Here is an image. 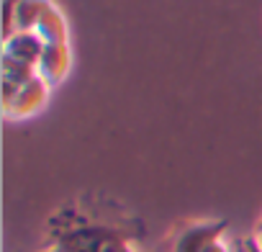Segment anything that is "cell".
I'll return each instance as SVG.
<instances>
[{"label": "cell", "mask_w": 262, "mask_h": 252, "mask_svg": "<svg viewBox=\"0 0 262 252\" xmlns=\"http://www.w3.org/2000/svg\"><path fill=\"white\" fill-rule=\"evenodd\" d=\"M226 229H229L226 219L190 221L175 234V239L170 244V252H206L213 242L226 237Z\"/></svg>", "instance_id": "obj_1"}, {"label": "cell", "mask_w": 262, "mask_h": 252, "mask_svg": "<svg viewBox=\"0 0 262 252\" xmlns=\"http://www.w3.org/2000/svg\"><path fill=\"white\" fill-rule=\"evenodd\" d=\"M118 232L111 226H100V224H82L75 229H64L57 239H54V249L57 252H105V247L111 244V239Z\"/></svg>", "instance_id": "obj_2"}, {"label": "cell", "mask_w": 262, "mask_h": 252, "mask_svg": "<svg viewBox=\"0 0 262 252\" xmlns=\"http://www.w3.org/2000/svg\"><path fill=\"white\" fill-rule=\"evenodd\" d=\"M49 90H52V85L36 75L31 82L21 85L18 93L3 106L6 118H11V121H26V118L41 113V108L49 100Z\"/></svg>", "instance_id": "obj_3"}, {"label": "cell", "mask_w": 262, "mask_h": 252, "mask_svg": "<svg viewBox=\"0 0 262 252\" xmlns=\"http://www.w3.org/2000/svg\"><path fill=\"white\" fill-rule=\"evenodd\" d=\"M44 41L31 34V31H16L13 36L3 39V57H11L21 65H29V67H39L41 62V54H44Z\"/></svg>", "instance_id": "obj_4"}, {"label": "cell", "mask_w": 262, "mask_h": 252, "mask_svg": "<svg viewBox=\"0 0 262 252\" xmlns=\"http://www.w3.org/2000/svg\"><path fill=\"white\" fill-rule=\"evenodd\" d=\"M72 70V52H70V44H47L44 47V54H41V62L36 67L39 77L47 80L52 88L59 85Z\"/></svg>", "instance_id": "obj_5"}, {"label": "cell", "mask_w": 262, "mask_h": 252, "mask_svg": "<svg viewBox=\"0 0 262 252\" xmlns=\"http://www.w3.org/2000/svg\"><path fill=\"white\" fill-rule=\"evenodd\" d=\"M34 34H36L44 44H70V41H67V39H70V36H67V18H64V13H62L54 3L47 6V11H44V16L39 18Z\"/></svg>", "instance_id": "obj_6"}, {"label": "cell", "mask_w": 262, "mask_h": 252, "mask_svg": "<svg viewBox=\"0 0 262 252\" xmlns=\"http://www.w3.org/2000/svg\"><path fill=\"white\" fill-rule=\"evenodd\" d=\"M49 3H52V0H18L16 16H13V34L16 31H31L34 34V29H36L39 18L44 16Z\"/></svg>", "instance_id": "obj_7"}, {"label": "cell", "mask_w": 262, "mask_h": 252, "mask_svg": "<svg viewBox=\"0 0 262 252\" xmlns=\"http://www.w3.org/2000/svg\"><path fill=\"white\" fill-rule=\"evenodd\" d=\"M105 252H137V249H134V244H131V242L118 232V234L111 239V244L105 247Z\"/></svg>", "instance_id": "obj_8"}, {"label": "cell", "mask_w": 262, "mask_h": 252, "mask_svg": "<svg viewBox=\"0 0 262 252\" xmlns=\"http://www.w3.org/2000/svg\"><path fill=\"white\" fill-rule=\"evenodd\" d=\"M259 252H262V216H259V221L254 224V232H252V237H247Z\"/></svg>", "instance_id": "obj_9"}, {"label": "cell", "mask_w": 262, "mask_h": 252, "mask_svg": "<svg viewBox=\"0 0 262 252\" xmlns=\"http://www.w3.org/2000/svg\"><path fill=\"white\" fill-rule=\"evenodd\" d=\"M234 252H249V247H247V239H239V242H236V247H234Z\"/></svg>", "instance_id": "obj_10"}, {"label": "cell", "mask_w": 262, "mask_h": 252, "mask_svg": "<svg viewBox=\"0 0 262 252\" xmlns=\"http://www.w3.org/2000/svg\"><path fill=\"white\" fill-rule=\"evenodd\" d=\"M44 252H57V249H54V247H49V249H44Z\"/></svg>", "instance_id": "obj_11"}]
</instances>
